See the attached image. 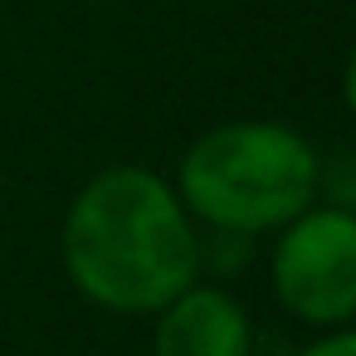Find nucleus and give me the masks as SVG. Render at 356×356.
I'll list each match as a JSON object with an SVG mask.
<instances>
[{
	"mask_svg": "<svg viewBox=\"0 0 356 356\" xmlns=\"http://www.w3.org/2000/svg\"><path fill=\"white\" fill-rule=\"evenodd\" d=\"M64 273L69 283L127 317H152L181 288L200 278V229L147 166L98 171L64 215Z\"/></svg>",
	"mask_w": 356,
	"mask_h": 356,
	"instance_id": "obj_1",
	"label": "nucleus"
},
{
	"mask_svg": "<svg viewBox=\"0 0 356 356\" xmlns=\"http://www.w3.org/2000/svg\"><path fill=\"white\" fill-rule=\"evenodd\" d=\"M176 195L191 220L220 234H273L322 200V156L288 122H220L186 147L176 166Z\"/></svg>",
	"mask_w": 356,
	"mask_h": 356,
	"instance_id": "obj_2",
	"label": "nucleus"
},
{
	"mask_svg": "<svg viewBox=\"0 0 356 356\" xmlns=\"http://www.w3.org/2000/svg\"><path fill=\"white\" fill-rule=\"evenodd\" d=\"M273 293L307 327H346L356 312V220L346 205H307L273 229Z\"/></svg>",
	"mask_w": 356,
	"mask_h": 356,
	"instance_id": "obj_3",
	"label": "nucleus"
},
{
	"mask_svg": "<svg viewBox=\"0 0 356 356\" xmlns=\"http://www.w3.org/2000/svg\"><path fill=\"white\" fill-rule=\"evenodd\" d=\"M152 317V356H254V322L244 302L225 288H205L200 278Z\"/></svg>",
	"mask_w": 356,
	"mask_h": 356,
	"instance_id": "obj_4",
	"label": "nucleus"
},
{
	"mask_svg": "<svg viewBox=\"0 0 356 356\" xmlns=\"http://www.w3.org/2000/svg\"><path fill=\"white\" fill-rule=\"evenodd\" d=\"M298 356H356V337L346 332V327H332L327 337H317V341H307Z\"/></svg>",
	"mask_w": 356,
	"mask_h": 356,
	"instance_id": "obj_5",
	"label": "nucleus"
}]
</instances>
